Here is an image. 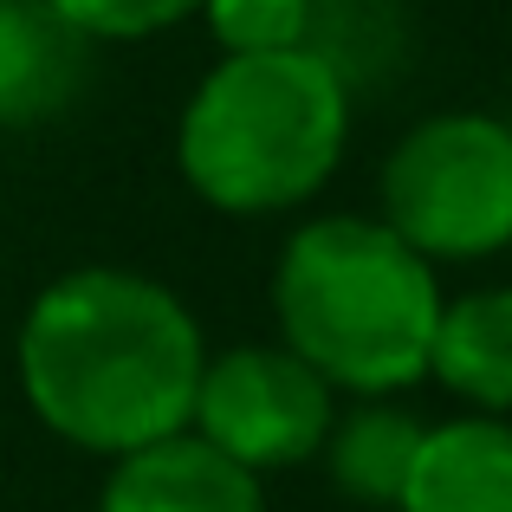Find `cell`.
<instances>
[{"mask_svg": "<svg viewBox=\"0 0 512 512\" xmlns=\"http://www.w3.org/2000/svg\"><path fill=\"white\" fill-rule=\"evenodd\" d=\"M208 363L182 292L137 266H72L46 279L13 331V376L46 435L104 467L182 435Z\"/></svg>", "mask_w": 512, "mask_h": 512, "instance_id": "cell-1", "label": "cell"}, {"mask_svg": "<svg viewBox=\"0 0 512 512\" xmlns=\"http://www.w3.org/2000/svg\"><path fill=\"white\" fill-rule=\"evenodd\" d=\"M441 305V266H428L376 214H312L273 260L279 344L344 402L409 396L428 383Z\"/></svg>", "mask_w": 512, "mask_h": 512, "instance_id": "cell-2", "label": "cell"}, {"mask_svg": "<svg viewBox=\"0 0 512 512\" xmlns=\"http://www.w3.org/2000/svg\"><path fill=\"white\" fill-rule=\"evenodd\" d=\"M357 91L325 52L214 59L175 117V175L227 221H273L344 169Z\"/></svg>", "mask_w": 512, "mask_h": 512, "instance_id": "cell-3", "label": "cell"}, {"mask_svg": "<svg viewBox=\"0 0 512 512\" xmlns=\"http://www.w3.org/2000/svg\"><path fill=\"white\" fill-rule=\"evenodd\" d=\"M376 221L428 266L512 253V124L493 111H428L376 169Z\"/></svg>", "mask_w": 512, "mask_h": 512, "instance_id": "cell-4", "label": "cell"}, {"mask_svg": "<svg viewBox=\"0 0 512 512\" xmlns=\"http://www.w3.org/2000/svg\"><path fill=\"white\" fill-rule=\"evenodd\" d=\"M338 389L318 370H305L286 344H227L208 350L195 383V415L188 435H201L214 454L247 467L253 480L292 474L318 461L331 422H338Z\"/></svg>", "mask_w": 512, "mask_h": 512, "instance_id": "cell-5", "label": "cell"}, {"mask_svg": "<svg viewBox=\"0 0 512 512\" xmlns=\"http://www.w3.org/2000/svg\"><path fill=\"white\" fill-rule=\"evenodd\" d=\"M98 512H266V480L182 428L104 467Z\"/></svg>", "mask_w": 512, "mask_h": 512, "instance_id": "cell-6", "label": "cell"}, {"mask_svg": "<svg viewBox=\"0 0 512 512\" xmlns=\"http://www.w3.org/2000/svg\"><path fill=\"white\" fill-rule=\"evenodd\" d=\"M396 512H512V422L500 415L428 422Z\"/></svg>", "mask_w": 512, "mask_h": 512, "instance_id": "cell-7", "label": "cell"}, {"mask_svg": "<svg viewBox=\"0 0 512 512\" xmlns=\"http://www.w3.org/2000/svg\"><path fill=\"white\" fill-rule=\"evenodd\" d=\"M428 383L461 402V415L512 422V279L448 292L428 350Z\"/></svg>", "mask_w": 512, "mask_h": 512, "instance_id": "cell-8", "label": "cell"}, {"mask_svg": "<svg viewBox=\"0 0 512 512\" xmlns=\"http://www.w3.org/2000/svg\"><path fill=\"white\" fill-rule=\"evenodd\" d=\"M85 52L46 0H0V130L59 117L85 85Z\"/></svg>", "mask_w": 512, "mask_h": 512, "instance_id": "cell-9", "label": "cell"}, {"mask_svg": "<svg viewBox=\"0 0 512 512\" xmlns=\"http://www.w3.org/2000/svg\"><path fill=\"white\" fill-rule=\"evenodd\" d=\"M422 409L409 396H350L338 402V422H331L325 448V480L357 506L396 512L402 480L415 467V448H422Z\"/></svg>", "mask_w": 512, "mask_h": 512, "instance_id": "cell-10", "label": "cell"}, {"mask_svg": "<svg viewBox=\"0 0 512 512\" xmlns=\"http://www.w3.org/2000/svg\"><path fill=\"white\" fill-rule=\"evenodd\" d=\"M221 59H253V52H299L312 46L318 0H201L195 13Z\"/></svg>", "mask_w": 512, "mask_h": 512, "instance_id": "cell-11", "label": "cell"}, {"mask_svg": "<svg viewBox=\"0 0 512 512\" xmlns=\"http://www.w3.org/2000/svg\"><path fill=\"white\" fill-rule=\"evenodd\" d=\"M85 46H130V39H156L169 26L195 20L201 0H46Z\"/></svg>", "mask_w": 512, "mask_h": 512, "instance_id": "cell-12", "label": "cell"}, {"mask_svg": "<svg viewBox=\"0 0 512 512\" xmlns=\"http://www.w3.org/2000/svg\"><path fill=\"white\" fill-rule=\"evenodd\" d=\"M506 124H512V117H506Z\"/></svg>", "mask_w": 512, "mask_h": 512, "instance_id": "cell-13", "label": "cell"}]
</instances>
